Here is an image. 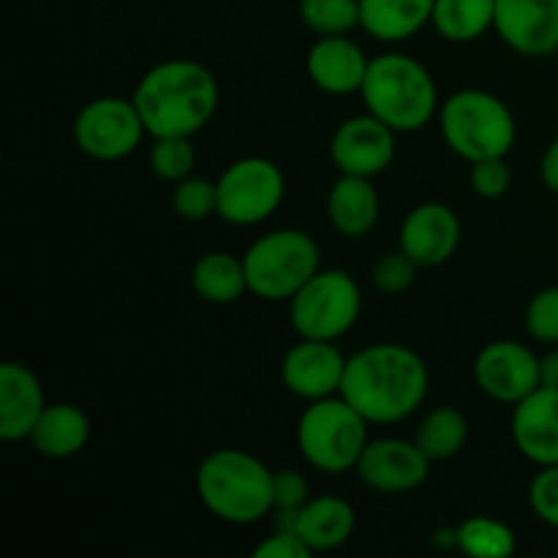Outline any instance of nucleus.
I'll list each match as a JSON object with an SVG mask.
<instances>
[{"label": "nucleus", "mask_w": 558, "mask_h": 558, "mask_svg": "<svg viewBox=\"0 0 558 558\" xmlns=\"http://www.w3.org/2000/svg\"><path fill=\"white\" fill-rule=\"evenodd\" d=\"M147 136H194L218 112V80L196 60H163L153 65L134 90Z\"/></svg>", "instance_id": "nucleus-2"}, {"label": "nucleus", "mask_w": 558, "mask_h": 558, "mask_svg": "<svg viewBox=\"0 0 558 558\" xmlns=\"http://www.w3.org/2000/svg\"><path fill=\"white\" fill-rule=\"evenodd\" d=\"M539 172H543L545 189L558 194V140L550 142L548 150H545L543 167H539Z\"/></svg>", "instance_id": "nucleus-37"}, {"label": "nucleus", "mask_w": 558, "mask_h": 558, "mask_svg": "<svg viewBox=\"0 0 558 558\" xmlns=\"http://www.w3.org/2000/svg\"><path fill=\"white\" fill-rule=\"evenodd\" d=\"M218 216L234 227H256L281 207L287 194L283 172L262 156L229 163L218 178Z\"/></svg>", "instance_id": "nucleus-9"}, {"label": "nucleus", "mask_w": 558, "mask_h": 558, "mask_svg": "<svg viewBox=\"0 0 558 558\" xmlns=\"http://www.w3.org/2000/svg\"><path fill=\"white\" fill-rule=\"evenodd\" d=\"M191 287L205 303L229 305L238 303L248 292L243 259L227 251H210L191 270Z\"/></svg>", "instance_id": "nucleus-24"}, {"label": "nucleus", "mask_w": 558, "mask_h": 558, "mask_svg": "<svg viewBox=\"0 0 558 558\" xmlns=\"http://www.w3.org/2000/svg\"><path fill=\"white\" fill-rule=\"evenodd\" d=\"M474 381L490 401L515 407L539 387V357L518 341H494L474 360Z\"/></svg>", "instance_id": "nucleus-13"}, {"label": "nucleus", "mask_w": 558, "mask_h": 558, "mask_svg": "<svg viewBox=\"0 0 558 558\" xmlns=\"http://www.w3.org/2000/svg\"><path fill=\"white\" fill-rule=\"evenodd\" d=\"M44 409L47 401L38 376L20 363L0 365V439H27Z\"/></svg>", "instance_id": "nucleus-19"}, {"label": "nucleus", "mask_w": 558, "mask_h": 558, "mask_svg": "<svg viewBox=\"0 0 558 558\" xmlns=\"http://www.w3.org/2000/svg\"><path fill=\"white\" fill-rule=\"evenodd\" d=\"M428 365L401 343H374L347 360L341 398L371 425L401 423L428 396Z\"/></svg>", "instance_id": "nucleus-1"}, {"label": "nucleus", "mask_w": 558, "mask_h": 558, "mask_svg": "<svg viewBox=\"0 0 558 558\" xmlns=\"http://www.w3.org/2000/svg\"><path fill=\"white\" fill-rule=\"evenodd\" d=\"M439 129L447 147L463 161L505 158L515 145V118L488 90H458L439 107Z\"/></svg>", "instance_id": "nucleus-5"}, {"label": "nucleus", "mask_w": 558, "mask_h": 558, "mask_svg": "<svg viewBox=\"0 0 558 558\" xmlns=\"http://www.w3.org/2000/svg\"><path fill=\"white\" fill-rule=\"evenodd\" d=\"M145 134L147 129L134 98H93L74 120L76 147L96 161H120L131 156Z\"/></svg>", "instance_id": "nucleus-10"}, {"label": "nucleus", "mask_w": 558, "mask_h": 558, "mask_svg": "<svg viewBox=\"0 0 558 558\" xmlns=\"http://www.w3.org/2000/svg\"><path fill=\"white\" fill-rule=\"evenodd\" d=\"M430 463L434 461L420 450L417 441L371 439L354 472L376 494L396 496L417 490L428 480Z\"/></svg>", "instance_id": "nucleus-11"}, {"label": "nucleus", "mask_w": 558, "mask_h": 558, "mask_svg": "<svg viewBox=\"0 0 558 558\" xmlns=\"http://www.w3.org/2000/svg\"><path fill=\"white\" fill-rule=\"evenodd\" d=\"M354 507L341 496H311L294 518V534L311 554H330L354 534Z\"/></svg>", "instance_id": "nucleus-20"}, {"label": "nucleus", "mask_w": 558, "mask_h": 558, "mask_svg": "<svg viewBox=\"0 0 558 558\" xmlns=\"http://www.w3.org/2000/svg\"><path fill=\"white\" fill-rule=\"evenodd\" d=\"M360 96L365 109L396 134L425 129L439 107V90L430 71L420 60L401 52H387L371 60Z\"/></svg>", "instance_id": "nucleus-4"}, {"label": "nucleus", "mask_w": 558, "mask_h": 558, "mask_svg": "<svg viewBox=\"0 0 558 558\" xmlns=\"http://www.w3.org/2000/svg\"><path fill=\"white\" fill-rule=\"evenodd\" d=\"M452 543L472 558H510L515 554L512 529L488 515L466 518L452 534Z\"/></svg>", "instance_id": "nucleus-27"}, {"label": "nucleus", "mask_w": 558, "mask_h": 558, "mask_svg": "<svg viewBox=\"0 0 558 558\" xmlns=\"http://www.w3.org/2000/svg\"><path fill=\"white\" fill-rule=\"evenodd\" d=\"M494 31L526 58L558 52V0H496Z\"/></svg>", "instance_id": "nucleus-15"}, {"label": "nucleus", "mask_w": 558, "mask_h": 558, "mask_svg": "<svg viewBox=\"0 0 558 558\" xmlns=\"http://www.w3.org/2000/svg\"><path fill=\"white\" fill-rule=\"evenodd\" d=\"M330 158L341 174L374 180L396 158V131L371 112L354 114L332 134Z\"/></svg>", "instance_id": "nucleus-12"}, {"label": "nucleus", "mask_w": 558, "mask_h": 558, "mask_svg": "<svg viewBox=\"0 0 558 558\" xmlns=\"http://www.w3.org/2000/svg\"><path fill=\"white\" fill-rule=\"evenodd\" d=\"M512 441L534 466H558V390L537 387L512 407Z\"/></svg>", "instance_id": "nucleus-17"}, {"label": "nucleus", "mask_w": 558, "mask_h": 558, "mask_svg": "<svg viewBox=\"0 0 558 558\" xmlns=\"http://www.w3.org/2000/svg\"><path fill=\"white\" fill-rule=\"evenodd\" d=\"M314 554L308 545L298 537L294 532H272L265 543L254 548V558H311Z\"/></svg>", "instance_id": "nucleus-36"}, {"label": "nucleus", "mask_w": 558, "mask_h": 558, "mask_svg": "<svg viewBox=\"0 0 558 558\" xmlns=\"http://www.w3.org/2000/svg\"><path fill=\"white\" fill-rule=\"evenodd\" d=\"M87 439H90V420L74 403H52L44 409L36 428L27 436L38 456L54 461L74 458L76 452L85 450Z\"/></svg>", "instance_id": "nucleus-22"}, {"label": "nucleus", "mask_w": 558, "mask_h": 558, "mask_svg": "<svg viewBox=\"0 0 558 558\" xmlns=\"http://www.w3.org/2000/svg\"><path fill=\"white\" fill-rule=\"evenodd\" d=\"M363 292L347 270H319L292 300L289 319L294 332L311 341H338L360 319Z\"/></svg>", "instance_id": "nucleus-8"}, {"label": "nucleus", "mask_w": 558, "mask_h": 558, "mask_svg": "<svg viewBox=\"0 0 558 558\" xmlns=\"http://www.w3.org/2000/svg\"><path fill=\"white\" fill-rule=\"evenodd\" d=\"M461 243V221L450 205L423 202L407 213L401 223V251L417 267H439L450 259Z\"/></svg>", "instance_id": "nucleus-16"}, {"label": "nucleus", "mask_w": 558, "mask_h": 558, "mask_svg": "<svg viewBox=\"0 0 558 558\" xmlns=\"http://www.w3.org/2000/svg\"><path fill=\"white\" fill-rule=\"evenodd\" d=\"M300 20L316 36H347L360 25V0H300Z\"/></svg>", "instance_id": "nucleus-28"}, {"label": "nucleus", "mask_w": 558, "mask_h": 558, "mask_svg": "<svg viewBox=\"0 0 558 558\" xmlns=\"http://www.w3.org/2000/svg\"><path fill=\"white\" fill-rule=\"evenodd\" d=\"M368 420L341 396L314 401L298 420V447L305 463L327 474L357 466L368 445Z\"/></svg>", "instance_id": "nucleus-7"}, {"label": "nucleus", "mask_w": 558, "mask_h": 558, "mask_svg": "<svg viewBox=\"0 0 558 558\" xmlns=\"http://www.w3.org/2000/svg\"><path fill=\"white\" fill-rule=\"evenodd\" d=\"M529 505L539 521L558 529V466H539L529 485Z\"/></svg>", "instance_id": "nucleus-34"}, {"label": "nucleus", "mask_w": 558, "mask_h": 558, "mask_svg": "<svg viewBox=\"0 0 558 558\" xmlns=\"http://www.w3.org/2000/svg\"><path fill=\"white\" fill-rule=\"evenodd\" d=\"M496 0H436L430 25L452 44L477 41L494 27Z\"/></svg>", "instance_id": "nucleus-25"}, {"label": "nucleus", "mask_w": 558, "mask_h": 558, "mask_svg": "<svg viewBox=\"0 0 558 558\" xmlns=\"http://www.w3.org/2000/svg\"><path fill=\"white\" fill-rule=\"evenodd\" d=\"M379 213L381 202L371 178L341 174L327 194V218L343 238H365L379 221Z\"/></svg>", "instance_id": "nucleus-21"}, {"label": "nucleus", "mask_w": 558, "mask_h": 558, "mask_svg": "<svg viewBox=\"0 0 558 558\" xmlns=\"http://www.w3.org/2000/svg\"><path fill=\"white\" fill-rule=\"evenodd\" d=\"M196 150L191 145V136H161L153 140L150 147V169L167 183H180L194 172Z\"/></svg>", "instance_id": "nucleus-29"}, {"label": "nucleus", "mask_w": 558, "mask_h": 558, "mask_svg": "<svg viewBox=\"0 0 558 558\" xmlns=\"http://www.w3.org/2000/svg\"><path fill=\"white\" fill-rule=\"evenodd\" d=\"M512 174L505 158H485V161H474L469 169V185L483 199H499L510 191Z\"/></svg>", "instance_id": "nucleus-33"}, {"label": "nucleus", "mask_w": 558, "mask_h": 558, "mask_svg": "<svg viewBox=\"0 0 558 558\" xmlns=\"http://www.w3.org/2000/svg\"><path fill=\"white\" fill-rule=\"evenodd\" d=\"M202 505L223 523L251 526L272 512V472L245 450H216L196 469Z\"/></svg>", "instance_id": "nucleus-3"}, {"label": "nucleus", "mask_w": 558, "mask_h": 558, "mask_svg": "<svg viewBox=\"0 0 558 558\" xmlns=\"http://www.w3.org/2000/svg\"><path fill=\"white\" fill-rule=\"evenodd\" d=\"M436 0H360V27L379 41H407L434 16Z\"/></svg>", "instance_id": "nucleus-23"}, {"label": "nucleus", "mask_w": 558, "mask_h": 558, "mask_svg": "<svg viewBox=\"0 0 558 558\" xmlns=\"http://www.w3.org/2000/svg\"><path fill=\"white\" fill-rule=\"evenodd\" d=\"M368 65L371 60L365 58L363 49L347 36H319L305 58L311 82L330 96L360 93Z\"/></svg>", "instance_id": "nucleus-18"}, {"label": "nucleus", "mask_w": 558, "mask_h": 558, "mask_svg": "<svg viewBox=\"0 0 558 558\" xmlns=\"http://www.w3.org/2000/svg\"><path fill=\"white\" fill-rule=\"evenodd\" d=\"M417 270H420L417 262L398 248L376 259L374 270H371V278H374V287L379 289L381 294H403L412 289L414 278H417Z\"/></svg>", "instance_id": "nucleus-31"}, {"label": "nucleus", "mask_w": 558, "mask_h": 558, "mask_svg": "<svg viewBox=\"0 0 558 558\" xmlns=\"http://www.w3.org/2000/svg\"><path fill=\"white\" fill-rule=\"evenodd\" d=\"M347 357L332 341L300 338L281 360V379L292 396L314 403L322 398L341 396Z\"/></svg>", "instance_id": "nucleus-14"}, {"label": "nucleus", "mask_w": 558, "mask_h": 558, "mask_svg": "<svg viewBox=\"0 0 558 558\" xmlns=\"http://www.w3.org/2000/svg\"><path fill=\"white\" fill-rule=\"evenodd\" d=\"M243 265L251 294L267 303H289L322 270L319 245L300 229H278L248 245Z\"/></svg>", "instance_id": "nucleus-6"}, {"label": "nucleus", "mask_w": 558, "mask_h": 558, "mask_svg": "<svg viewBox=\"0 0 558 558\" xmlns=\"http://www.w3.org/2000/svg\"><path fill=\"white\" fill-rule=\"evenodd\" d=\"M466 439H469L466 417L452 407H436L434 412L425 414L423 423H420L417 428V436H414L420 450H423L434 463L456 458L458 452L466 447Z\"/></svg>", "instance_id": "nucleus-26"}, {"label": "nucleus", "mask_w": 558, "mask_h": 558, "mask_svg": "<svg viewBox=\"0 0 558 558\" xmlns=\"http://www.w3.org/2000/svg\"><path fill=\"white\" fill-rule=\"evenodd\" d=\"M539 387L558 390V349H550L539 357Z\"/></svg>", "instance_id": "nucleus-38"}, {"label": "nucleus", "mask_w": 558, "mask_h": 558, "mask_svg": "<svg viewBox=\"0 0 558 558\" xmlns=\"http://www.w3.org/2000/svg\"><path fill=\"white\" fill-rule=\"evenodd\" d=\"M311 499V488L305 474L298 469H278L272 472V510L298 512Z\"/></svg>", "instance_id": "nucleus-35"}, {"label": "nucleus", "mask_w": 558, "mask_h": 558, "mask_svg": "<svg viewBox=\"0 0 558 558\" xmlns=\"http://www.w3.org/2000/svg\"><path fill=\"white\" fill-rule=\"evenodd\" d=\"M526 330L534 341L558 343V287H545L529 300L526 305Z\"/></svg>", "instance_id": "nucleus-32"}, {"label": "nucleus", "mask_w": 558, "mask_h": 558, "mask_svg": "<svg viewBox=\"0 0 558 558\" xmlns=\"http://www.w3.org/2000/svg\"><path fill=\"white\" fill-rule=\"evenodd\" d=\"M172 207L185 221H205L207 216L218 213V185L207 178L189 174L174 183Z\"/></svg>", "instance_id": "nucleus-30"}]
</instances>
